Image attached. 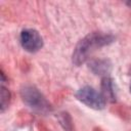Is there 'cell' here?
Masks as SVG:
<instances>
[{
	"label": "cell",
	"mask_w": 131,
	"mask_h": 131,
	"mask_svg": "<svg viewBox=\"0 0 131 131\" xmlns=\"http://www.w3.org/2000/svg\"><path fill=\"white\" fill-rule=\"evenodd\" d=\"M89 69L95 75H103L106 77L112 69V64L107 59H92L89 61Z\"/></svg>",
	"instance_id": "5"
},
{
	"label": "cell",
	"mask_w": 131,
	"mask_h": 131,
	"mask_svg": "<svg viewBox=\"0 0 131 131\" xmlns=\"http://www.w3.org/2000/svg\"><path fill=\"white\" fill-rule=\"evenodd\" d=\"M9 100H10V93L9 91L3 86L1 85V93H0V108L1 112L3 113L5 111L6 107H8L9 104Z\"/></svg>",
	"instance_id": "7"
},
{
	"label": "cell",
	"mask_w": 131,
	"mask_h": 131,
	"mask_svg": "<svg viewBox=\"0 0 131 131\" xmlns=\"http://www.w3.org/2000/svg\"><path fill=\"white\" fill-rule=\"evenodd\" d=\"M20 96L23 101L29 105L30 107L41 112V113H48L51 111L50 103L46 100V98L42 95V93L35 87L27 85L21 88Z\"/></svg>",
	"instance_id": "2"
},
{
	"label": "cell",
	"mask_w": 131,
	"mask_h": 131,
	"mask_svg": "<svg viewBox=\"0 0 131 131\" xmlns=\"http://www.w3.org/2000/svg\"><path fill=\"white\" fill-rule=\"evenodd\" d=\"M19 41L21 47L28 52H37L43 47V39L38 31L34 29H25L20 33Z\"/></svg>",
	"instance_id": "4"
},
{
	"label": "cell",
	"mask_w": 131,
	"mask_h": 131,
	"mask_svg": "<svg viewBox=\"0 0 131 131\" xmlns=\"http://www.w3.org/2000/svg\"><path fill=\"white\" fill-rule=\"evenodd\" d=\"M76 97L79 101L94 110H102L105 106V98L101 92L96 91L90 86H84L76 92Z\"/></svg>",
	"instance_id": "3"
},
{
	"label": "cell",
	"mask_w": 131,
	"mask_h": 131,
	"mask_svg": "<svg viewBox=\"0 0 131 131\" xmlns=\"http://www.w3.org/2000/svg\"><path fill=\"white\" fill-rule=\"evenodd\" d=\"M101 94L106 101H116V91L114 86V81L110 77H103L101 81Z\"/></svg>",
	"instance_id": "6"
},
{
	"label": "cell",
	"mask_w": 131,
	"mask_h": 131,
	"mask_svg": "<svg viewBox=\"0 0 131 131\" xmlns=\"http://www.w3.org/2000/svg\"><path fill=\"white\" fill-rule=\"evenodd\" d=\"M115 37L111 34L93 32L84 37L76 46L73 53V62L76 66L84 63L89 56L98 48L113 43Z\"/></svg>",
	"instance_id": "1"
},
{
	"label": "cell",
	"mask_w": 131,
	"mask_h": 131,
	"mask_svg": "<svg viewBox=\"0 0 131 131\" xmlns=\"http://www.w3.org/2000/svg\"><path fill=\"white\" fill-rule=\"evenodd\" d=\"M130 92H131V84H130Z\"/></svg>",
	"instance_id": "8"
}]
</instances>
